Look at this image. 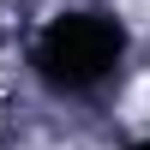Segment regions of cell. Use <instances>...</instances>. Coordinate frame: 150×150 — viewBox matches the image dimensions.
Returning <instances> with one entry per match:
<instances>
[{"mask_svg": "<svg viewBox=\"0 0 150 150\" xmlns=\"http://www.w3.org/2000/svg\"><path fill=\"white\" fill-rule=\"evenodd\" d=\"M126 150H150V138H138V144H126Z\"/></svg>", "mask_w": 150, "mask_h": 150, "instance_id": "cell-2", "label": "cell"}, {"mask_svg": "<svg viewBox=\"0 0 150 150\" xmlns=\"http://www.w3.org/2000/svg\"><path fill=\"white\" fill-rule=\"evenodd\" d=\"M126 60V30L108 12H60L36 42V78L48 90L84 96L102 78H114Z\"/></svg>", "mask_w": 150, "mask_h": 150, "instance_id": "cell-1", "label": "cell"}]
</instances>
